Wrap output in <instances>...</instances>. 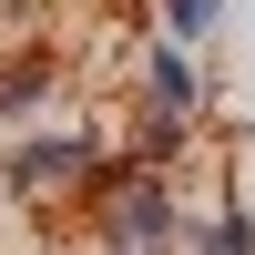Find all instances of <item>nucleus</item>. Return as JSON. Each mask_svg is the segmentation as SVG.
Instances as JSON below:
<instances>
[{
    "label": "nucleus",
    "instance_id": "obj_1",
    "mask_svg": "<svg viewBox=\"0 0 255 255\" xmlns=\"http://www.w3.org/2000/svg\"><path fill=\"white\" fill-rule=\"evenodd\" d=\"M82 204H92V245H123V255H194V235H204V204L143 163H113Z\"/></svg>",
    "mask_w": 255,
    "mask_h": 255
},
{
    "label": "nucleus",
    "instance_id": "obj_2",
    "mask_svg": "<svg viewBox=\"0 0 255 255\" xmlns=\"http://www.w3.org/2000/svg\"><path fill=\"white\" fill-rule=\"evenodd\" d=\"M113 163H123V143L102 123H20L0 143V194L10 204H61V194H92Z\"/></svg>",
    "mask_w": 255,
    "mask_h": 255
},
{
    "label": "nucleus",
    "instance_id": "obj_3",
    "mask_svg": "<svg viewBox=\"0 0 255 255\" xmlns=\"http://www.w3.org/2000/svg\"><path fill=\"white\" fill-rule=\"evenodd\" d=\"M133 113H174V123H194L204 133V113H215V61L194 51V41H143L133 51Z\"/></svg>",
    "mask_w": 255,
    "mask_h": 255
},
{
    "label": "nucleus",
    "instance_id": "obj_4",
    "mask_svg": "<svg viewBox=\"0 0 255 255\" xmlns=\"http://www.w3.org/2000/svg\"><path fill=\"white\" fill-rule=\"evenodd\" d=\"M51 92H61V51H0V133L41 123Z\"/></svg>",
    "mask_w": 255,
    "mask_h": 255
},
{
    "label": "nucleus",
    "instance_id": "obj_5",
    "mask_svg": "<svg viewBox=\"0 0 255 255\" xmlns=\"http://www.w3.org/2000/svg\"><path fill=\"white\" fill-rule=\"evenodd\" d=\"M194 255H255V204H245V194H215V204H204Z\"/></svg>",
    "mask_w": 255,
    "mask_h": 255
},
{
    "label": "nucleus",
    "instance_id": "obj_6",
    "mask_svg": "<svg viewBox=\"0 0 255 255\" xmlns=\"http://www.w3.org/2000/svg\"><path fill=\"white\" fill-rule=\"evenodd\" d=\"M153 31H163V41H194V51H215L225 0H153Z\"/></svg>",
    "mask_w": 255,
    "mask_h": 255
},
{
    "label": "nucleus",
    "instance_id": "obj_7",
    "mask_svg": "<svg viewBox=\"0 0 255 255\" xmlns=\"http://www.w3.org/2000/svg\"><path fill=\"white\" fill-rule=\"evenodd\" d=\"M82 255H123V245H82Z\"/></svg>",
    "mask_w": 255,
    "mask_h": 255
}]
</instances>
